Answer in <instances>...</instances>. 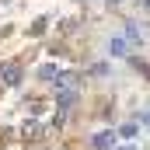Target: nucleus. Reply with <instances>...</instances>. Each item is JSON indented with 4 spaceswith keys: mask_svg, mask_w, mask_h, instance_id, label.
<instances>
[{
    "mask_svg": "<svg viewBox=\"0 0 150 150\" xmlns=\"http://www.w3.org/2000/svg\"><path fill=\"white\" fill-rule=\"evenodd\" d=\"M147 7H150V0H147Z\"/></svg>",
    "mask_w": 150,
    "mask_h": 150,
    "instance_id": "nucleus-12",
    "label": "nucleus"
},
{
    "mask_svg": "<svg viewBox=\"0 0 150 150\" xmlns=\"http://www.w3.org/2000/svg\"><path fill=\"white\" fill-rule=\"evenodd\" d=\"M112 4H119V0H112Z\"/></svg>",
    "mask_w": 150,
    "mask_h": 150,
    "instance_id": "nucleus-11",
    "label": "nucleus"
},
{
    "mask_svg": "<svg viewBox=\"0 0 150 150\" xmlns=\"http://www.w3.org/2000/svg\"><path fill=\"white\" fill-rule=\"evenodd\" d=\"M52 80H56V91H77L80 87V74H74V70H63V74L56 70Z\"/></svg>",
    "mask_w": 150,
    "mask_h": 150,
    "instance_id": "nucleus-1",
    "label": "nucleus"
},
{
    "mask_svg": "<svg viewBox=\"0 0 150 150\" xmlns=\"http://www.w3.org/2000/svg\"><path fill=\"white\" fill-rule=\"evenodd\" d=\"M119 150H140V147H119Z\"/></svg>",
    "mask_w": 150,
    "mask_h": 150,
    "instance_id": "nucleus-9",
    "label": "nucleus"
},
{
    "mask_svg": "<svg viewBox=\"0 0 150 150\" xmlns=\"http://www.w3.org/2000/svg\"><path fill=\"white\" fill-rule=\"evenodd\" d=\"M42 133H45V129H42V126H38L35 119H28V122H25V129H21V136H25V140H38V136H42Z\"/></svg>",
    "mask_w": 150,
    "mask_h": 150,
    "instance_id": "nucleus-4",
    "label": "nucleus"
},
{
    "mask_svg": "<svg viewBox=\"0 0 150 150\" xmlns=\"http://www.w3.org/2000/svg\"><path fill=\"white\" fill-rule=\"evenodd\" d=\"M74 101H77V91H59V98H56V105H59V108H70Z\"/></svg>",
    "mask_w": 150,
    "mask_h": 150,
    "instance_id": "nucleus-5",
    "label": "nucleus"
},
{
    "mask_svg": "<svg viewBox=\"0 0 150 150\" xmlns=\"http://www.w3.org/2000/svg\"><path fill=\"white\" fill-rule=\"evenodd\" d=\"M0 80H4L7 87H18V84H21V67H18V63H7V67H0Z\"/></svg>",
    "mask_w": 150,
    "mask_h": 150,
    "instance_id": "nucleus-2",
    "label": "nucleus"
},
{
    "mask_svg": "<svg viewBox=\"0 0 150 150\" xmlns=\"http://www.w3.org/2000/svg\"><path fill=\"white\" fill-rule=\"evenodd\" d=\"M91 147H94V150H112V147H115V133H112V129L98 133V136L91 140Z\"/></svg>",
    "mask_w": 150,
    "mask_h": 150,
    "instance_id": "nucleus-3",
    "label": "nucleus"
},
{
    "mask_svg": "<svg viewBox=\"0 0 150 150\" xmlns=\"http://www.w3.org/2000/svg\"><path fill=\"white\" fill-rule=\"evenodd\" d=\"M119 133H122V136H126V140H129V136H136V122H126V126H122V129H119Z\"/></svg>",
    "mask_w": 150,
    "mask_h": 150,
    "instance_id": "nucleus-8",
    "label": "nucleus"
},
{
    "mask_svg": "<svg viewBox=\"0 0 150 150\" xmlns=\"http://www.w3.org/2000/svg\"><path fill=\"white\" fill-rule=\"evenodd\" d=\"M45 28H49V18H38L35 25H32V35H42V32H45Z\"/></svg>",
    "mask_w": 150,
    "mask_h": 150,
    "instance_id": "nucleus-7",
    "label": "nucleus"
},
{
    "mask_svg": "<svg viewBox=\"0 0 150 150\" xmlns=\"http://www.w3.org/2000/svg\"><path fill=\"white\" fill-rule=\"evenodd\" d=\"M143 119H147V126H150V112H147V115H143Z\"/></svg>",
    "mask_w": 150,
    "mask_h": 150,
    "instance_id": "nucleus-10",
    "label": "nucleus"
},
{
    "mask_svg": "<svg viewBox=\"0 0 150 150\" xmlns=\"http://www.w3.org/2000/svg\"><path fill=\"white\" fill-rule=\"evenodd\" d=\"M108 49H112V56H126V49H129V45H126V38H112V42H108Z\"/></svg>",
    "mask_w": 150,
    "mask_h": 150,
    "instance_id": "nucleus-6",
    "label": "nucleus"
}]
</instances>
